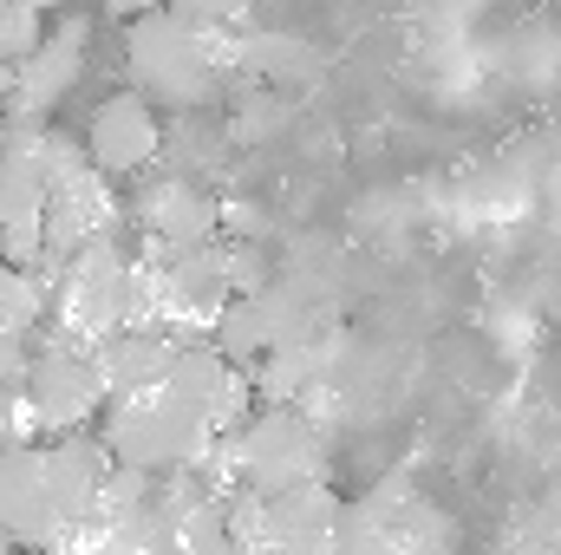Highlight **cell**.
<instances>
[{
  "instance_id": "1",
  "label": "cell",
  "mask_w": 561,
  "mask_h": 555,
  "mask_svg": "<svg viewBox=\"0 0 561 555\" xmlns=\"http://www.w3.org/2000/svg\"><path fill=\"white\" fill-rule=\"evenodd\" d=\"M242 66V26H190L170 7L131 13L125 26V72L131 92L150 105H203L229 86V72Z\"/></svg>"
},
{
  "instance_id": "2",
  "label": "cell",
  "mask_w": 561,
  "mask_h": 555,
  "mask_svg": "<svg viewBox=\"0 0 561 555\" xmlns=\"http://www.w3.org/2000/svg\"><path fill=\"white\" fill-rule=\"evenodd\" d=\"M99 438H105L112 464L144 471V477H163V471H190V464L209 451L216 431H209V418L163 380V386H150V393L105 399V412H99Z\"/></svg>"
},
{
  "instance_id": "3",
  "label": "cell",
  "mask_w": 561,
  "mask_h": 555,
  "mask_svg": "<svg viewBox=\"0 0 561 555\" xmlns=\"http://www.w3.org/2000/svg\"><path fill=\"white\" fill-rule=\"evenodd\" d=\"M327 555H450V517L424 503L412 477H386L359 503H340Z\"/></svg>"
},
{
  "instance_id": "4",
  "label": "cell",
  "mask_w": 561,
  "mask_h": 555,
  "mask_svg": "<svg viewBox=\"0 0 561 555\" xmlns=\"http://www.w3.org/2000/svg\"><path fill=\"white\" fill-rule=\"evenodd\" d=\"M125 262H131L125 236L72 249L46 275V327H59L79 347H99L105 333H118V320H125Z\"/></svg>"
},
{
  "instance_id": "5",
  "label": "cell",
  "mask_w": 561,
  "mask_h": 555,
  "mask_svg": "<svg viewBox=\"0 0 561 555\" xmlns=\"http://www.w3.org/2000/svg\"><path fill=\"white\" fill-rule=\"evenodd\" d=\"M26 412H33V431H85L92 418L105 412V386H99V366H92V347L66 340L59 327L39 320V347L26 360V386H20Z\"/></svg>"
},
{
  "instance_id": "6",
  "label": "cell",
  "mask_w": 561,
  "mask_h": 555,
  "mask_svg": "<svg viewBox=\"0 0 561 555\" xmlns=\"http://www.w3.org/2000/svg\"><path fill=\"white\" fill-rule=\"evenodd\" d=\"M236 464H242V490L280 497V490H300V484L327 477V438L294 406H262L236 431Z\"/></svg>"
},
{
  "instance_id": "7",
  "label": "cell",
  "mask_w": 561,
  "mask_h": 555,
  "mask_svg": "<svg viewBox=\"0 0 561 555\" xmlns=\"http://www.w3.org/2000/svg\"><path fill=\"white\" fill-rule=\"evenodd\" d=\"M85 46H92V20L85 13L46 26V39L13 66V86L0 99V118L7 125H53V112L66 105V92L85 72Z\"/></svg>"
},
{
  "instance_id": "8",
  "label": "cell",
  "mask_w": 561,
  "mask_h": 555,
  "mask_svg": "<svg viewBox=\"0 0 561 555\" xmlns=\"http://www.w3.org/2000/svg\"><path fill=\"white\" fill-rule=\"evenodd\" d=\"M313 320H327V314H320L300 287L268 281L262 294H229V301H222V314H216V327H209V347H216L222 360H236V366H255L262 353L287 347V340L307 333Z\"/></svg>"
},
{
  "instance_id": "9",
  "label": "cell",
  "mask_w": 561,
  "mask_h": 555,
  "mask_svg": "<svg viewBox=\"0 0 561 555\" xmlns=\"http://www.w3.org/2000/svg\"><path fill=\"white\" fill-rule=\"evenodd\" d=\"M39 223H46V275H53L72 249L125 236V196H118V183H112L105 170L79 163V170H66V177L46 190V216H39Z\"/></svg>"
},
{
  "instance_id": "10",
  "label": "cell",
  "mask_w": 561,
  "mask_h": 555,
  "mask_svg": "<svg viewBox=\"0 0 561 555\" xmlns=\"http://www.w3.org/2000/svg\"><path fill=\"white\" fill-rule=\"evenodd\" d=\"M0 536L26 555H46L66 536V517L46 484V451L39 444H7L0 451Z\"/></svg>"
},
{
  "instance_id": "11",
  "label": "cell",
  "mask_w": 561,
  "mask_h": 555,
  "mask_svg": "<svg viewBox=\"0 0 561 555\" xmlns=\"http://www.w3.org/2000/svg\"><path fill=\"white\" fill-rule=\"evenodd\" d=\"M157 150H163V118H157V105L138 99L131 86L125 92H105L92 105V125H85V163L92 170H105L112 183L118 177H144L157 163Z\"/></svg>"
},
{
  "instance_id": "12",
  "label": "cell",
  "mask_w": 561,
  "mask_h": 555,
  "mask_svg": "<svg viewBox=\"0 0 561 555\" xmlns=\"http://www.w3.org/2000/svg\"><path fill=\"white\" fill-rule=\"evenodd\" d=\"M170 386L209 418V431H242L255 412V386H249V366L222 360L209 340H183L176 360H170Z\"/></svg>"
},
{
  "instance_id": "13",
  "label": "cell",
  "mask_w": 561,
  "mask_h": 555,
  "mask_svg": "<svg viewBox=\"0 0 561 555\" xmlns=\"http://www.w3.org/2000/svg\"><path fill=\"white\" fill-rule=\"evenodd\" d=\"M340 353H346V333H340L333 320H313L307 333H294L287 347L262 353V360L249 366V386H255L262 406H294L313 380L340 373Z\"/></svg>"
},
{
  "instance_id": "14",
  "label": "cell",
  "mask_w": 561,
  "mask_h": 555,
  "mask_svg": "<svg viewBox=\"0 0 561 555\" xmlns=\"http://www.w3.org/2000/svg\"><path fill=\"white\" fill-rule=\"evenodd\" d=\"M131 216L150 236V249H196V242H216V203L190 183V177H150L138 196H131Z\"/></svg>"
},
{
  "instance_id": "15",
  "label": "cell",
  "mask_w": 561,
  "mask_h": 555,
  "mask_svg": "<svg viewBox=\"0 0 561 555\" xmlns=\"http://www.w3.org/2000/svg\"><path fill=\"white\" fill-rule=\"evenodd\" d=\"M39 451H46V484H53L59 517H66V523L92 517V503H99V490H105V477H112L105 438H99V431H66V438H53V444H39Z\"/></svg>"
},
{
  "instance_id": "16",
  "label": "cell",
  "mask_w": 561,
  "mask_h": 555,
  "mask_svg": "<svg viewBox=\"0 0 561 555\" xmlns=\"http://www.w3.org/2000/svg\"><path fill=\"white\" fill-rule=\"evenodd\" d=\"M170 360H176V340L170 333H144V327H118L92 347V366H99V386L105 399H125V393H150L170 380Z\"/></svg>"
},
{
  "instance_id": "17",
  "label": "cell",
  "mask_w": 561,
  "mask_h": 555,
  "mask_svg": "<svg viewBox=\"0 0 561 555\" xmlns=\"http://www.w3.org/2000/svg\"><path fill=\"white\" fill-rule=\"evenodd\" d=\"M39 320H46V275L0 262V333L33 340V333H39Z\"/></svg>"
},
{
  "instance_id": "18",
  "label": "cell",
  "mask_w": 561,
  "mask_h": 555,
  "mask_svg": "<svg viewBox=\"0 0 561 555\" xmlns=\"http://www.w3.org/2000/svg\"><path fill=\"white\" fill-rule=\"evenodd\" d=\"M46 39V13L26 0H0V66H20Z\"/></svg>"
},
{
  "instance_id": "19",
  "label": "cell",
  "mask_w": 561,
  "mask_h": 555,
  "mask_svg": "<svg viewBox=\"0 0 561 555\" xmlns=\"http://www.w3.org/2000/svg\"><path fill=\"white\" fill-rule=\"evenodd\" d=\"M163 7L190 26H249L255 13V0H163Z\"/></svg>"
},
{
  "instance_id": "20",
  "label": "cell",
  "mask_w": 561,
  "mask_h": 555,
  "mask_svg": "<svg viewBox=\"0 0 561 555\" xmlns=\"http://www.w3.org/2000/svg\"><path fill=\"white\" fill-rule=\"evenodd\" d=\"M26 360H33V347L13 340V333H0V393H20L26 386Z\"/></svg>"
},
{
  "instance_id": "21",
  "label": "cell",
  "mask_w": 561,
  "mask_h": 555,
  "mask_svg": "<svg viewBox=\"0 0 561 555\" xmlns=\"http://www.w3.org/2000/svg\"><path fill=\"white\" fill-rule=\"evenodd\" d=\"M150 7H163V0H112V13H150Z\"/></svg>"
},
{
  "instance_id": "22",
  "label": "cell",
  "mask_w": 561,
  "mask_h": 555,
  "mask_svg": "<svg viewBox=\"0 0 561 555\" xmlns=\"http://www.w3.org/2000/svg\"><path fill=\"white\" fill-rule=\"evenodd\" d=\"M203 555H242V550H236V543H229V536H222V543H216V550H203Z\"/></svg>"
},
{
  "instance_id": "23",
  "label": "cell",
  "mask_w": 561,
  "mask_h": 555,
  "mask_svg": "<svg viewBox=\"0 0 561 555\" xmlns=\"http://www.w3.org/2000/svg\"><path fill=\"white\" fill-rule=\"evenodd\" d=\"M26 7H39V13H53V7H66V0H26Z\"/></svg>"
},
{
  "instance_id": "24",
  "label": "cell",
  "mask_w": 561,
  "mask_h": 555,
  "mask_svg": "<svg viewBox=\"0 0 561 555\" xmlns=\"http://www.w3.org/2000/svg\"><path fill=\"white\" fill-rule=\"evenodd\" d=\"M0 555H13V543H7V536H0Z\"/></svg>"
},
{
  "instance_id": "25",
  "label": "cell",
  "mask_w": 561,
  "mask_h": 555,
  "mask_svg": "<svg viewBox=\"0 0 561 555\" xmlns=\"http://www.w3.org/2000/svg\"><path fill=\"white\" fill-rule=\"evenodd\" d=\"M0 138H7V118H0Z\"/></svg>"
},
{
  "instance_id": "26",
  "label": "cell",
  "mask_w": 561,
  "mask_h": 555,
  "mask_svg": "<svg viewBox=\"0 0 561 555\" xmlns=\"http://www.w3.org/2000/svg\"><path fill=\"white\" fill-rule=\"evenodd\" d=\"M13 555H26V550H13Z\"/></svg>"
}]
</instances>
